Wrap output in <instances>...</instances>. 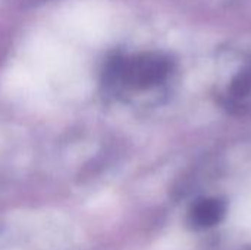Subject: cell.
<instances>
[{
    "mask_svg": "<svg viewBox=\"0 0 251 250\" xmlns=\"http://www.w3.org/2000/svg\"><path fill=\"white\" fill-rule=\"evenodd\" d=\"M169 72V62L159 55H138L128 59H116L110 65V74L124 84L135 88H149L160 84Z\"/></svg>",
    "mask_w": 251,
    "mask_h": 250,
    "instance_id": "obj_1",
    "label": "cell"
},
{
    "mask_svg": "<svg viewBox=\"0 0 251 250\" xmlns=\"http://www.w3.org/2000/svg\"><path fill=\"white\" fill-rule=\"evenodd\" d=\"M225 215V205L218 199H204L193 206L191 220L197 227L209 228L222 221Z\"/></svg>",
    "mask_w": 251,
    "mask_h": 250,
    "instance_id": "obj_2",
    "label": "cell"
},
{
    "mask_svg": "<svg viewBox=\"0 0 251 250\" xmlns=\"http://www.w3.org/2000/svg\"><path fill=\"white\" fill-rule=\"evenodd\" d=\"M251 91V65L243 69L231 84V93L237 97H244Z\"/></svg>",
    "mask_w": 251,
    "mask_h": 250,
    "instance_id": "obj_3",
    "label": "cell"
}]
</instances>
